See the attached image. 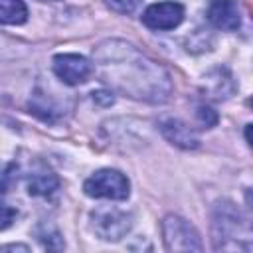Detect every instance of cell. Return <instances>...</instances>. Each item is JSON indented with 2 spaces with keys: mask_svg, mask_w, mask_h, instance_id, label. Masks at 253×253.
I'll return each instance as SVG.
<instances>
[{
  "mask_svg": "<svg viewBox=\"0 0 253 253\" xmlns=\"http://www.w3.org/2000/svg\"><path fill=\"white\" fill-rule=\"evenodd\" d=\"M93 71L111 91L134 101L164 103L172 95L170 73L125 40L101 42L93 49Z\"/></svg>",
  "mask_w": 253,
  "mask_h": 253,
  "instance_id": "1",
  "label": "cell"
},
{
  "mask_svg": "<svg viewBox=\"0 0 253 253\" xmlns=\"http://www.w3.org/2000/svg\"><path fill=\"white\" fill-rule=\"evenodd\" d=\"M211 239L215 251H251V227L239 208L227 200L213 206Z\"/></svg>",
  "mask_w": 253,
  "mask_h": 253,
  "instance_id": "2",
  "label": "cell"
},
{
  "mask_svg": "<svg viewBox=\"0 0 253 253\" xmlns=\"http://www.w3.org/2000/svg\"><path fill=\"white\" fill-rule=\"evenodd\" d=\"M91 231L103 241H119L132 227V215L113 206L95 208L89 215Z\"/></svg>",
  "mask_w": 253,
  "mask_h": 253,
  "instance_id": "3",
  "label": "cell"
},
{
  "mask_svg": "<svg viewBox=\"0 0 253 253\" xmlns=\"http://www.w3.org/2000/svg\"><path fill=\"white\" fill-rule=\"evenodd\" d=\"M83 190L89 198H103V200H126L130 194V184L126 176L115 168H101L93 172L85 184Z\"/></svg>",
  "mask_w": 253,
  "mask_h": 253,
  "instance_id": "4",
  "label": "cell"
},
{
  "mask_svg": "<svg viewBox=\"0 0 253 253\" xmlns=\"http://www.w3.org/2000/svg\"><path fill=\"white\" fill-rule=\"evenodd\" d=\"M162 237L168 251H202L198 229L180 215L168 213L162 219Z\"/></svg>",
  "mask_w": 253,
  "mask_h": 253,
  "instance_id": "5",
  "label": "cell"
},
{
  "mask_svg": "<svg viewBox=\"0 0 253 253\" xmlns=\"http://www.w3.org/2000/svg\"><path fill=\"white\" fill-rule=\"evenodd\" d=\"M140 20L146 28H150L154 32H168V30H174L182 24L184 6L180 2H174V0L156 2V4H150L142 12Z\"/></svg>",
  "mask_w": 253,
  "mask_h": 253,
  "instance_id": "6",
  "label": "cell"
},
{
  "mask_svg": "<svg viewBox=\"0 0 253 253\" xmlns=\"http://www.w3.org/2000/svg\"><path fill=\"white\" fill-rule=\"evenodd\" d=\"M53 73L65 85H81L93 73V63L79 53H57L51 61Z\"/></svg>",
  "mask_w": 253,
  "mask_h": 253,
  "instance_id": "7",
  "label": "cell"
},
{
  "mask_svg": "<svg viewBox=\"0 0 253 253\" xmlns=\"http://www.w3.org/2000/svg\"><path fill=\"white\" fill-rule=\"evenodd\" d=\"M208 20L217 30H237L241 26V10L237 0H211L208 6Z\"/></svg>",
  "mask_w": 253,
  "mask_h": 253,
  "instance_id": "8",
  "label": "cell"
},
{
  "mask_svg": "<svg viewBox=\"0 0 253 253\" xmlns=\"http://www.w3.org/2000/svg\"><path fill=\"white\" fill-rule=\"evenodd\" d=\"M158 126H160L162 136H164L170 144H174V146H178V148L194 150V148L200 146V138H198L196 130H194L192 126H188V125H186L184 121H180V119L166 117V119L160 121Z\"/></svg>",
  "mask_w": 253,
  "mask_h": 253,
  "instance_id": "9",
  "label": "cell"
},
{
  "mask_svg": "<svg viewBox=\"0 0 253 253\" xmlns=\"http://www.w3.org/2000/svg\"><path fill=\"white\" fill-rule=\"evenodd\" d=\"M57 186H59L57 176L43 164L36 166L28 174V192H30V196H49L57 190Z\"/></svg>",
  "mask_w": 253,
  "mask_h": 253,
  "instance_id": "10",
  "label": "cell"
},
{
  "mask_svg": "<svg viewBox=\"0 0 253 253\" xmlns=\"http://www.w3.org/2000/svg\"><path fill=\"white\" fill-rule=\"evenodd\" d=\"M28 20V6L24 0H0V24L20 26Z\"/></svg>",
  "mask_w": 253,
  "mask_h": 253,
  "instance_id": "11",
  "label": "cell"
},
{
  "mask_svg": "<svg viewBox=\"0 0 253 253\" xmlns=\"http://www.w3.org/2000/svg\"><path fill=\"white\" fill-rule=\"evenodd\" d=\"M206 83H213V89H210V91H211V97H215V99H227V97H231V93L235 91L233 77H231V73H229L227 69H223V67L213 69V71L208 75Z\"/></svg>",
  "mask_w": 253,
  "mask_h": 253,
  "instance_id": "12",
  "label": "cell"
},
{
  "mask_svg": "<svg viewBox=\"0 0 253 253\" xmlns=\"http://www.w3.org/2000/svg\"><path fill=\"white\" fill-rule=\"evenodd\" d=\"M30 113L38 115L43 121H53L59 115V109L53 105L51 97H47L45 93L36 91L34 97H32V101H30Z\"/></svg>",
  "mask_w": 253,
  "mask_h": 253,
  "instance_id": "13",
  "label": "cell"
},
{
  "mask_svg": "<svg viewBox=\"0 0 253 253\" xmlns=\"http://www.w3.org/2000/svg\"><path fill=\"white\" fill-rule=\"evenodd\" d=\"M36 235H38L40 243H42L45 249H53V251L63 249V237H61V233H59L53 225H49V223H40V225L36 227Z\"/></svg>",
  "mask_w": 253,
  "mask_h": 253,
  "instance_id": "14",
  "label": "cell"
},
{
  "mask_svg": "<svg viewBox=\"0 0 253 253\" xmlns=\"http://www.w3.org/2000/svg\"><path fill=\"white\" fill-rule=\"evenodd\" d=\"M105 4L113 10V12H119V14H132L140 0H105Z\"/></svg>",
  "mask_w": 253,
  "mask_h": 253,
  "instance_id": "15",
  "label": "cell"
},
{
  "mask_svg": "<svg viewBox=\"0 0 253 253\" xmlns=\"http://www.w3.org/2000/svg\"><path fill=\"white\" fill-rule=\"evenodd\" d=\"M196 117H198V121L204 125V126H213L215 123H217V115H215V111L213 109H210V107H198V111H196Z\"/></svg>",
  "mask_w": 253,
  "mask_h": 253,
  "instance_id": "16",
  "label": "cell"
},
{
  "mask_svg": "<svg viewBox=\"0 0 253 253\" xmlns=\"http://www.w3.org/2000/svg\"><path fill=\"white\" fill-rule=\"evenodd\" d=\"M16 219V210L12 206L0 204V229H6Z\"/></svg>",
  "mask_w": 253,
  "mask_h": 253,
  "instance_id": "17",
  "label": "cell"
},
{
  "mask_svg": "<svg viewBox=\"0 0 253 253\" xmlns=\"http://www.w3.org/2000/svg\"><path fill=\"white\" fill-rule=\"evenodd\" d=\"M10 249H12V251H14V249L28 251V245H20V243H16V245H14V243H10V245H2V247H0V251H10Z\"/></svg>",
  "mask_w": 253,
  "mask_h": 253,
  "instance_id": "18",
  "label": "cell"
}]
</instances>
